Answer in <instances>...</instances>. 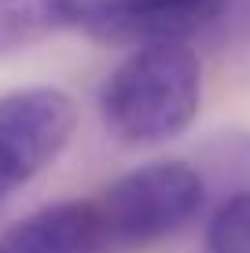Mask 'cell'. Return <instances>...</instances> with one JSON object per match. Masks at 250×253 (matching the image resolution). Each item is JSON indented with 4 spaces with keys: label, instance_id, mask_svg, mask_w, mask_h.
<instances>
[{
    "label": "cell",
    "instance_id": "1",
    "mask_svg": "<svg viewBox=\"0 0 250 253\" xmlns=\"http://www.w3.org/2000/svg\"><path fill=\"white\" fill-rule=\"evenodd\" d=\"M100 121L125 147L173 143L202 110V59L192 44H144L122 55L96 95Z\"/></svg>",
    "mask_w": 250,
    "mask_h": 253
},
{
    "label": "cell",
    "instance_id": "2",
    "mask_svg": "<svg viewBox=\"0 0 250 253\" xmlns=\"http://www.w3.org/2000/svg\"><path fill=\"white\" fill-rule=\"evenodd\" d=\"M210 184L180 158H154L114 176L92 198L107 253H133L173 239L206 213Z\"/></svg>",
    "mask_w": 250,
    "mask_h": 253
},
{
    "label": "cell",
    "instance_id": "3",
    "mask_svg": "<svg viewBox=\"0 0 250 253\" xmlns=\"http://www.w3.org/2000/svg\"><path fill=\"white\" fill-rule=\"evenodd\" d=\"M77 132V103L55 84L0 92V213L63 158Z\"/></svg>",
    "mask_w": 250,
    "mask_h": 253
},
{
    "label": "cell",
    "instance_id": "4",
    "mask_svg": "<svg viewBox=\"0 0 250 253\" xmlns=\"http://www.w3.org/2000/svg\"><path fill=\"white\" fill-rule=\"evenodd\" d=\"M236 0H74V30L107 48L192 44Z\"/></svg>",
    "mask_w": 250,
    "mask_h": 253
},
{
    "label": "cell",
    "instance_id": "5",
    "mask_svg": "<svg viewBox=\"0 0 250 253\" xmlns=\"http://www.w3.org/2000/svg\"><path fill=\"white\" fill-rule=\"evenodd\" d=\"M0 253H107L92 198H63L30 209L0 231Z\"/></svg>",
    "mask_w": 250,
    "mask_h": 253
},
{
    "label": "cell",
    "instance_id": "6",
    "mask_svg": "<svg viewBox=\"0 0 250 253\" xmlns=\"http://www.w3.org/2000/svg\"><path fill=\"white\" fill-rule=\"evenodd\" d=\"M74 26V0H0V59L45 44Z\"/></svg>",
    "mask_w": 250,
    "mask_h": 253
},
{
    "label": "cell",
    "instance_id": "7",
    "mask_svg": "<svg viewBox=\"0 0 250 253\" xmlns=\"http://www.w3.org/2000/svg\"><path fill=\"white\" fill-rule=\"evenodd\" d=\"M202 253H250V191H232L210 209Z\"/></svg>",
    "mask_w": 250,
    "mask_h": 253
}]
</instances>
